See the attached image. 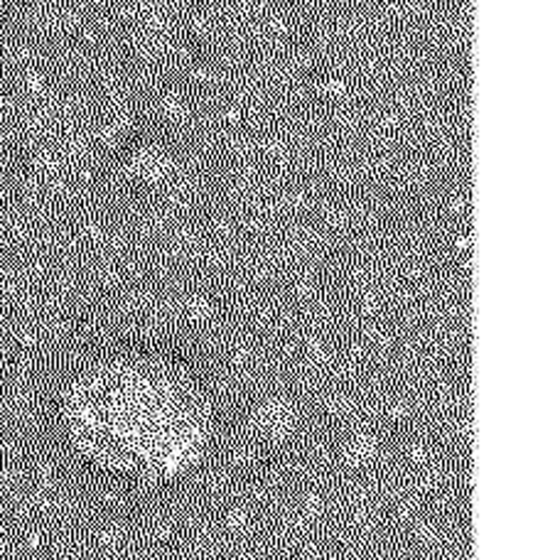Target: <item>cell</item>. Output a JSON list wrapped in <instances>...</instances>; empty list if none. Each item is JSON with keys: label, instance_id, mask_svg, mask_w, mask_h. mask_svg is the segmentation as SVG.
<instances>
[{"label": "cell", "instance_id": "cell-1", "mask_svg": "<svg viewBox=\"0 0 560 560\" xmlns=\"http://www.w3.org/2000/svg\"><path fill=\"white\" fill-rule=\"evenodd\" d=\"M59 447L102 482L177 494L214 472L226 416L207 378L163 349L114 345L89 352L55 386Z\"/></svg>", "mask_w": 560, "mask_h": 560}]
</instances>
